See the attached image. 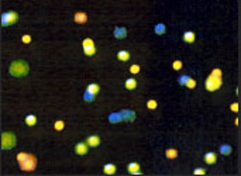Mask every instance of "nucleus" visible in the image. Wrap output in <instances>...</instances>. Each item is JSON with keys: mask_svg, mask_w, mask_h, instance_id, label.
Here are the masks:
<instances>
[{"mask_svg": "<svg viewBox=\"0 0 241 176\" xmlns=\"http://www.w3.org/2000/svg\"><path fill=\"white\" fill-rule=\"evenodd\" d=\"M17 161L20 164V168L24 169V171H34L35 169V165H37L35 156H32L30 154H26V152H21V154L17 155Z\"/></svg>", "mask_w": 241, "mask_h": 176, "instance_id": "1", "label": "nucleus"}, {"mask_svg": "<svg viewBox=\"0 0 241 176\" xmlns=\"http://www.w3.org/2000/svg\"><path fill=\"white\" fill-rule=\"evenodd\" d=\"M220 86H221V72H220V69H214L206 80V89L209 92H214Z\"/></svg>", "mask_w": 241, "mask_h": 176, "instance_id": "2", "label": "nucleus"}, {"mask_svg": "<svg viewBox=\"0 0 241 176\" xmlns=\"http://www.w3.org/2000/svg\"><path fill=\"white\" fill-rule=\"evenodd\" d=\"M10 73L13 76H26L28 73V65L24 61H14L10 65Z\"/></svg>", "mask_w": 241, "mask_h": 176, "instance_id": "3", "label": "nucleus"}, {"mask_svg": "<svg viewBox=\"0 0 241 176\" xmlns=\"http://www.w3.org/2000/svg\"><path fill=\"white\" fill-rule=\"evenodd\" d=\"M16 145V137L11 133H3L1 134V148L3 150H11Z\"/></svg>", "mask_w": 241, "mask_h": 176, "instance_id": "4", "label": "nucleus"}, {"mask_svg": "<svg viewBox=\"0 0 241 176\" xmlns=\"http://www.w3.org/2000/svg\"><path fill=\"white\" fill-rule=\"evenodd\" d=\"M18 20V14L16 11H9V13H3L1 16V24L3 26H11Z\"/></svg>", "mask_w": 241, "mask_h": 176, "instance_id": "5", "label": "nucleus"}, {"mask_svg": "<svg viewBox=\"0 0 241 176\" xmlns=\"http://www.w3.org/2000/svg\"><path fill=\"white\" fill-rule=\"evenodd\" d=\"M87 147H89V145L85 144V142H79V144L75 147V152H76L78 155H85V154H87Z\"/></svg>", "mask_w": 241, "mask_h": 176, "instance_id": "6", "label": "nucleus"}, {"mask_svg": "<svg viewBox=\"0 0 241 176\" xmlns=\"http://www.w3.org/2000/svg\"><path fill=\"white\" fill-rule=\"evenodd\" d=\"M99 144H100V138H99L97 135H90V137L87 138V145H89V147H97Z\"/></svg>", "mask_w": 241, "mask_h": 176, "instance_id": "7", "label": "nucleus"}, {"mask_svg": "<svg viewBox=\"0 0 241 176\" xmlns=\"http://www.w3.org/2000/svg\"><path fill=\"white\" fill-rule=\"evenodd\" d=\"M204 162H206L207 165H213L214 162H216V154H213V152H207V154L204 155Z\"/></svg>", "mask_w": 241, "mask_h": 176, "instance_id": "8", "label": "nucleus"}, {"mask_svg": "<svg viewBox=\"0 0 241 176\" xmlns=\"http://www.w3.org/2000/svg\"><path fill=\"white\" fill-rule=\"evenodd\" d=\"M75 21L79 23V24H83V23L87 21V16L85 13H76L75 14Z\"/></svg>", "mask_w": 241, "mask_h": 176, "instance_id": "9", "label": "nucleus"}, {"mask_svg": "<svg viewBox=\"0 0 241 176\" xmlns=\"http://www.w3.org/2000/svg\"><path fill=\"white\" fill-rule=\"evenodd\" d=\"M183 41L187 43V44H192L193 41H195V34H193L192 31H186L183 34Z\"/></svg>", "mask_w": 241, "mask_h": 176, "instance_id": "10", "label": "nucleus"}, {"mask_svg": "<svg viewBox=\"0 0 241 176\" xmlns=\"http://www.w3.org/2000/svg\"><path fill=\"white\" fill-rule=\"evenodd\" d=\"M117 58L120 59V61L126 62V61H129L130 59V54L127 52V51H120V52L117 54Z\"/></svg>", "mask_w": 241, "mask_h": 176, "instance_id": "11", "label": "nucleus"}, {"mask_svg": "<svg viewBox=\"0 0 241 176\" xmlns=\"http://www.w3.org/2000/svg\"><path fill=\"white\" fill-rule=\"evenodd\" d=\"M129 172L130 173H140V165L138 164H135V162H133V164H130L129 165Z\"/></svg>", "mask_w": 241, "mask_h": 176, "instance_id": "12", "label": "nucleus"}, {"mask_svg": "<svg viewBox=\"0 0 241 176\" xmlns=\"http://www.w3.org/2000/svg\"><path fill=\"white\" fill-rule=\"evenodd\" d=\"M114 35H116V38H124L127 35V31H126V28H116Z\"/></svg>", "mask_w": 241, "mask_h": 176, "instance_id": "13", "label": "nucleus"}, {"mask_svg": "<svg viewBox=\"0 0 241 176\" xmlns=\"http://www.w3.org/2000/svg\"><path fill=\"white\" fill-rule=\"evenodd\" d=\"M116 172V166L113 165V164H107V165H104V173H107V175H113Z\"/></svg>", "mask_w": 241, "mask_h": 176, "instance_id": "14", "label": "nucleus"}, {"mask_svg": "<svg viewBox=\"0 0 241 176\" xmlns=\"http://www.w3.org/2000/svg\"><path fill=\"white\" fill-rule=\"evenodd\" d=\"M135 86H137V82H135V79H127V80H126V87H127L129 90H133V89H135Z\"/></svg>", "mask_w": 241, "mask_h": 176, "instance_id": "15", "label": "nucleus"}, {"mask_svg": "<svg viewBox=\"0 0 241 176\" xmlns=\"http://www.w3.org/2000/svg\"><path fill=\"white\" fill-rule=\"evenodd\" d=\"M26 123H27V125H34V124L37 123V118H35V116L30 114V116L26 117Z\"/></svg>", "mask_w": 241, "mask_h": 176, "instance_id": "16", "label": "nucleus"}, {"mask_svg": "<svg viewBox=\"0 0 241 176\" xmlns=\"http://www.w3.org/2000/svg\"><path fill=\"white\" fill-rule=\"evenodd\" d=\"M99 86L96 85V83H92V85L87 86V92H90V93H93V95H96V93H99Z\"/></svg>", "mask_w": 241, "mask_h": 176, "instance_id": "17", "label": "nucleus"}, {"mask_svg": "<svg viewBox=\"0 0 241 176\" xmlns=\"http://www.w3.org/2000/svg\"><path fill=\"white\" fill-rule=\"evenodd\" d=\"M83 49H85V54H86V55H89V56H92L93 54L96 52V49H95V45H89V47H83Z\"/></svg>", "mask_w": 241, "mask_h": 176, "instance_id": "18", "label": "nucleus"}, {"mask_svg": "<svg viewBox=\"0 0 241 176\" xmlns=\"http://www.w3.org/2000/svg\"><path fill=\"white\" fill-rule=\"evenodd\" d=\"M220 152L224 154V155L231 154V147L230 145H221V147H220Z\"/></svg>", "mask_w": 241, "mask_h": 176, "instance_id": "19", "label": "nucleus"}, {"mask_svg": "<svg viewBox=\"0 0 241 176\" xmlns=\"http://www.w3.org/2000/svg\"><path fill=\"white\" fill-rule=\"evenodd\" d=\"M165 155H166V158H176L178 156V151L176 150H166V152H165Z\"/></svg>", "mask_w": 241, "mask_h": 176, "instance_id": "20", "label": "nucleus"}, {"mask_svg": "<svg viewBox=\"0 0 241 176\" xmlns=\"http://www.w3.org/2000/svg\"><path fill=\"white\" fill-rule=\"evenodd\" d=\"M155 32L157 34H164V32H165V26H164V24L155 26Z\"/></svg>", "mask_w": 241, "mask_h": 176, "instance_id": "21", "label": "nucleus"}, {"mask_svg": "<svg viewBox=\"0 0 241 176\" xmlns=\"http://www.w3.org/2000/svg\"><path fill=\"white\" fill-rule=\"evenodd\" d=\"M93 97H95V95H93V93H90V92L86 90V93H85V100L86 101H92V100H93Z\"/></svg>", "mask_w": 241, "mask_h": 176, "instance_id": "22", "label": "nucleus"}, {"mask_svg": "<svg viewBox=\"0 0 241 176\" xmlns=\"http://www.w3.org/2000/svg\"><path fill=\"white\" fill-rule=\"evenodd\" d=\"M185 85H186L187 87H190V89H193V87L196 86V82H195V80H193V79H190V78H189V79H187V82H186V83H185Z\"/></svg>", "mask_w": 241, "mask_h": 176, "instance_id": "23", "label": "nucleus"}, {"mask_svg": "<svg viewBox=\"0 0 241 176\" xmlns=\"http://www.w3.org/2000/svg\"><path fill=\"white\" fill-rule=\"evenodd\" d=\"M89 45H93V41H92L90 38H86V40H83V47H89Z\"/></svg>", "mask_w": 241, "mask_h": 176, "instance_id": "24", "label": "nucleus"}, {"mask_svg": "<svg viewBox=\"0 0 241 176\" xmlns=\"http://www.w3.org/2000/svg\"><path fill=\"white\" fill-rule=\"evenodd\" d=\"M181 68H182V62H179V61H175V62H173V69H181Z\"/></svg>", "mask_w": 241, "mask_h": 176, "instance_id": "25", "label": "nucleus"}, {"mask_svg": "<svg viewBox=\"0 0 241 176\" xmlns=\"http://www.w3.org/2000/svg\"><path fill=\"white\" fill-rule=\"evenodd\" d=\"M148 107H150V109H155V107H157V101L155 100H150V101H148Z\"/></svg>", "mask_w": 241, "mask_h": 176, "instance_id": "26", "label": "nucleus"}, {"mask_svg": "<svg viewBox=\"0 0 241 176\" xmlns=\"http://www.w3.org/2000/svg\"><path fill=\"white\" fill-rule=\"evenodd\" d=\"M187 79H189V76H182L181 79H179V83H182V85H185L187 82Z\"/></svg>", "mask_w": 241, "mask_h": 176, "instance_id": "27", "label": "nucleus"}, {"mask_svg": "<svg viewBox=\"0 0 241 176\" xmlns=\"http://www.w3.org/2000/svg\"><path fill=\"white\" fill-rule=\"evenodd\" d=\"M62 127H64V123H62V121H58V123L55 124V128H57V130H62Z\"/></svg>", "mask_w": 241, "mask_h": 176, "instance_id": "28", "label": "nucleus"}, {"mask_svg": "<svg viewBox=\"0 0 241 176\" xmlns=\"http://www.w3.org/2000/svg\"><path fill=\"white\" fill-rule=\"evenodd\" d=\"M130 70H131L133 73H137V72H138V70H140V68H138V66H137V65H135V66H131V68H130Z\"/></svg>", "mask_w": 241, "mask_h": 176, "instance_id": "29", "label": "nucleus"}, {"mask_svg": "<svg viewBox=\"0 0 241 176\" xmlns=\"http://www.w3.org/2000/svg\"><path fill=\"white\" fill-rule=\"evenodd\" d=\"M195 173H196V175H199V173H200V175H203L204 169H196V171H195Z\"/></svg>", "mask_w": 241, "mask_h": 176, "instance_id": "30", "label": "nucleus"}, {"mask_svg": "<svg viewBox=\"0 0 241 176\" xmlns=\"http://www.w3.org/2000/svg\"><path fill=\"white\" fill-rule=\"evenodd\" d=\"M231 110H233V111H237V110H238V106H237V103H234V104L231 106Z\"/></svg>", "mask_w": 241, "mask_h": 176, "instance_id": "31", "label": "nucleus"}, {"mask_svg": "<svg viewBox=\"0 0 241 176\" xmlns=\"http://www.w3.org/2000/svg\"><path fill=\"white\" fill-rule=\"evenodd\" d=\"M23 41H24V43H30V37H28V35H24Z\"/></svg>", "mask_w": 241, "mask_h": 176, "instance_id": "32", "label": "nucleus"}]
</instances>
